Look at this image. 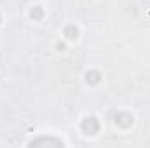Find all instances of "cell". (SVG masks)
Returning a JSON list of instances; mask_svg holds the SVG:
<instances>
[{
  "label": "cell",
  "instance_id": "cell-4",
  "mask_svg": "<svg viewBox=\"0 0 150 148\" xmlns=\"http://www.w3.org/2000/svg\"><path fill=\"white\" fill-rule=\"evenodd\" d=\"M65 37L68 38V40H75V38L79 37V30L75 28L74 25H68L65 28Z\"/></svg>",
  "mask_w": 150,
  "mask_h": 148
},
{
  "label": "cell",
  "instance_id": "cell-7",
  "mask_svg": "<svg viewBox=\"0 0 150 148\" xmlns=\"http://www.w3.org/2000/svg\"><path fill=\"white\" fill-rule=\"evenodd\" d=\"M0 21H2V18H0Z\"/></svg>",
  "mask_w": 150,
  "mask_h": 148
},
{
  "label": "cell",
  "instance_id": "cell-6",
  "mask_svg": "<svg viewBox=\"0 0 150 148\" xmlns=\"http://www.w3.org/2000/svg\"><path fill=\"white\" fill-rule=\"evenodd\" d=\"M30 16H32L33 19H40V18L44 16V11H42V7H33V9H32V12H30Z\"/></svg>",
  "mask_w": 150,
  "mask_h": 148
},
{
  "label": "cell",
  "instance_id": "cell-5",
  "mask_svg": "<svg viewBox=\"0 0 150 148\" xmlns=\"http://www.w3.org/2000/svg\"><path fill=\"white\" fill-rule=\"evenodd\" d=\"M38 143H52V145H63L59 140H52V138H44V140H35V141H32V145H38Z\"/></svg>",
  "mask_w": 150,
  "mask_h": 148
},
{
  "label": "cell",
  "instance_id": "cell-3",
  "mask_svg": "<svg viewBox=\"0 0 150 148\" xmlns=\"http://www.w3.org/2000/svg\"><path fill=\"white\" fill-rule=\"evenodd\" d=\"M100 78H101V75H100V72H96V70H91V72L86 73V80H87V84L96 85V84L100 82Z\"/></svg>",
  "mask_w": 150,
  "mask_h": 148
},
{
  "label": "cell",
  "instance_id": "cell-2",
  "mask_svg": "<svg viewBox=\"0 0 150 148\" xmlns=\"http://www.w3.org/2000/svg\"><path fill=\"white\" fill-rule=\"evenodd\" d=\"M113 122L119 125V127H129L131 124H133V117L129 115V113H126V111H119V113H115L113 115Z\"/></svg>",
  "mask_w": 150,
  "mask_h": 148
},
{
  "label": "cell",
  "instance_id": "cell-1",
  "mask_svg": "<svg viewBox=\"0 0 150 148\" xmlns=\"http://www.w3.org/2000/svg\"><path fill=\"white\" fill-rule=\"evenodd\" d=\"M80 127H82V131H84L86 134L93 136V134H96V132L100 131V122L96 120V117H86V118L82 120Z\"/></svg>",
  "mask_w": 150,
  "mask_h": 148
}]
</instances>
